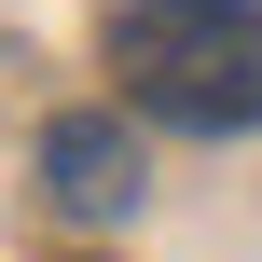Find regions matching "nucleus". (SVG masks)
Returning <instances> with one entry per match:
<instances>
[{
	"mask_svg": "<svg viewBox=\"0 0 262 262\" xmlns=\"http://www.w3.org/2000/svg\"><path fill=\"white\" fill-rule=\"evenodd\" d=\"M111 69L152 124L235 138V124H262V0H124Z\"/></svg>",
	"mask_w": 262,
	"mask_h": 262,
	"instance_id": "nucleus-1",
	"label": "nucleus"
},
{
	"mask_svg": "<svg viewBox=\"0 0 262 262\" xmlns=\"http://www.w3.org/2000/svg\"><path fill=\"white\" fill-rule=\"evenodd\" d=\"M138 138L111 124V111H69V124H41V193H55V221H138Z\"/></svg>",
	"mask_w": 262,
	"mask_h": 262,
	"instance_id": "nucleus-2",
	"label": "nucleus"
}]
</instances>
